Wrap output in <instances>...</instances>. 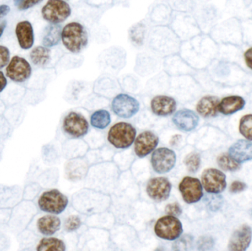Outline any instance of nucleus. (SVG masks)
Wrapping results in <instances>:
<instances>
[{
    "label": "nucleus",
    "instance_id": "ea45409f",
    "mask_svg": "<svg viewBox=\"0 0 252 251\" xmlns=\"http://www.w3.org/2000/svg\"><path fill=\"white\" fill-rule=\"evenodd\" d=\"M5 27H6V22H5V21H4L3 23H2V24L0 25V38H1L2 34H3Z\"/></svg>",
    "mask_w": 252,
    "mask_h": 251
},
{
    "label": "nucleus",
    "instance_id": "f03ea898",
    "mask_svg": "<svg viewBox=\"0 0 252 251\" xmlns=\"http://www.w3.org/2000/svg\"><path fill=\"white\" fill-rule=\"evenodd\" d=\"M136 130L132 124L120 122L112 125L108 133L109 143L117 149H127L134 142Z\"/></svg>",
    "mask_w": 252,
    "mask_h": 251
},
{
    "label": "nucleus",
    "instance_id": "a878e982",
    "mask_svg": "<svg viewBox=\"0 0 252 251\" xmlns=\"http://www.w3.org/2000/svg\"><path fill=\"white\" fill-rule=\"evenodd\" d=\"M145 27L142 23L134 25L129 31L131 41L136 47H140L145 41Z\"/></svg>",
    "mask_w": 252,
    "mask_h": 251
},
{
    "label": "nucleus",
    "instance_id": "4be33fe9",
    "mask_svg": "<svg viewBox=\"0 0 252 251\" xmlns=\"http://www.w3.org/2000/svg\"><path fill=\"white\" fill-rule=\"evenodd\" d=\"M35 249L37 251H65L66 245L58 238L45 236L38 242Z\"/></svg>",
    "mask_w": 252,
    "mask_h": 251
},
{
    "label": "nucleus",
    "instance_id": "c756f323",
    "mask_svg": "<svg viewBox=\"0 0 252 251\" xmlns=\"http://www.w3.org/2000/svg\"><path fill=\"white\" fill-rule=\"evenodd\" d=\"M81 219L76 215H71L67 218L65 222V229L67 232H73L81 227Z\"/></svg>",
    "mask_w": 252,
    "mask_h": 251
},
{
    "label": "nucleus",
    "instance_id": "5701e85b",
    "mask_svg": "<svg viewBox=\"0 0 252 251\" xmlns=\"http://www.w3.org/2000/svg\"><path fill=\"white\" fill-rule=\"evenodd\" d=\"M62 29L59 25H50L46 28L43 37V44L46 48H52L59 44Z\"/></svg>",
    "mask_w": 252,
    "mask_h": 251
},
{
    "label": "nucleus",
    "instance_id": "473e14b6",
    "mask_svg": "<svg viewBox=\"0 0 252 251\" xmlns=\"http://www.w3.org/2000/svg\"><path fill=\"white\" fill-rule=\"evenodd\" d=\"M198 245H199V250L211 249L214 246V241H213V238L203 236L199 239Z\"/></svg>",
    "mask_w": 252,
    "mask_h": 251
},
{
    "label": "nucleus",
    "instance_id": "20e7f679",
    "mask_svg": "<svg viewBox=\"0 0 252 251\" xmlns=\"http://www.w3.org/2000/svg\"><path fill=\"white\" fill-rule=\"evenodd\" d=\"M154 233L164 240L175 241L183 233V225L177 217L168 215L162 217L154 225Z\"/></svg>",
    "mask_w": 252,
    "mask_h": 251
},
{
    "label": "nucleus",
    "instance_id": "2f4dec72",
    "mask_svg": "<svg viewBox=\"0 0 252 251\" xmlns=\"http://www.w3.org/2000/svg\"><path fill=\"white\" fill-rule=\"evenodd\" d=\"M10 62V51L6 47L0 46V69Z\"/></svg>",
    "mask_w": 252,
    "mask_h": 251
},
{
    "label": "nucleus",
    "instance_id": "58836bf2",
    "mask_svg": "<svg viewBox=\"0 0 252 251\" xmlns=\"http://www.w3.org/2000/svg\"><path fill=\"white\" fill-rule=\"evenodd\" d=\"M182 136L181 135H175L172 137V139H170V144L171 146H176L178 144L180 143L181 140H182Z\"/></svg>",
    "mask_w": 252,
    "mask_h": 251
},
{
    "label": "nucleus",
    "instance_id": "4468645a",
    "mask_svg": "<svg viewBox=\"0 0 252 251\" xmlns=\"http://www.w3.org/2000/svg\"><path fill=\"white\" fill-rule=\"evenodd\" d=\"M177 103L176 100L166 95H158L154 97L151 102L152 112L158 117L170 116L176 111Z\"/></svg>",
    "mask_w": 252,
    "mask_h": 251
},
{
    "label": "nucleus",
    "instance_id": "72a5a7b5",
    "mask_svg": "<svg viewBox=\"0 0 252 251\" xmlns=\"http://www.w3.org/2000/svg\"><path fill=\"white\" fill-rule=\"evenodd\" d=\"M42 0H23L18 5V9L21 11L29 9L41 2Z\"/></svg>",
    "mask_w": 252,
    "mask_h": 251
},
{
    "label": "nucleus",
    "instance_id": "6ab92c4d",
    "mask_svg": "<svg viewBox=\"0 0 252 251\" xmlns=\"http://www.w3.org/2000/svg\"><path fill=\"white\" fill-rule=\"evenodd\" d=\"M229 154L239 163L252 160V144L248 141L240 140L232 145Z\"/></svg>",
    "mask_w": 252,
    "mask_h": 251
},
{
    "label": "nucleus",
    "instance_id": "dca6fc26",
    "mask_svg": "<svg viewBox=\"0 0 252 251\" xmlns=\"http://www.w3.org/2000/svg\"><path fill=\"white\" fill-rule=\"evenodd\" d=\"M252 232L249 225H243L235 232L229 241V249L233 251H244L252 241Z\"/></svg>",
    "mask_w": 252,
    "mask_h": 251
},
{
    "label": "nucleus",
    "instance_id": "9b49d317",
    "mask_svg": "<svg viewBox=\"0 0 252 251\" xmlns=\"http://www.w3.org/2000/svg\"><path fill=\"white\" fill-rule=\"evenodd\" d=\"M171 189V183L165 177L151 178L146 186V192L149 198L157 202L167 201L170 197Z\"/></svg>",
    "mask_w": 252,
    "mask_h": 251
},
{
    "label": "nucleus",
    "instance_id": "4c0bfd02",
    "mask_svg": "<svg viewBox=\"0 0 252 251\" xmlns=\"http://www.w3.org/2000/svg\"><path fill=\"white\" fill-rule=\"evenodd\" d=\"M10 7L7 5H0V19L5 17V16L8 15V13L10 12Z\"/></svg>",
    "mask_w": 252,
    "mask_h": 251
},
{
    "label": "nucleus",
    "instance_id": "393cba45",
    "mask_svg": "<svg viewBox=\"0 0 252 251\" xmlns=\"http://www.w3.org/2000/svg\"><path fill=\"white\" fill-rule=\"evenodd\" d=\"M30 57L34 65L44 67L47 65L50 60V50L46 47L38 46L31 51Z\"/></svg>",
    "mask_w": 252,
    "mask_h": 251
},
{
    "label": "nucleus",
    "instance_id": "2eb2a0df",
    "mask_svg": "<svg viewBox=\"0 0 252 251\" xmlns=\"http://www.w3.org/2000/svg\"><path fill=\"white\" fill-rule=\"evenodd\" d=\"M199 121L197 114L189 109L177 111L173 117V122L176 128L185 132L193 131L199 125Z\"/></svg>",
    "mask_w": 252,
    "mask_h": 251
},
{
    "label": "nucleus",
    "instance_id": "a211bd4d",
    "mask_svg": "<svg viewBox=\"0 0 252 251\" xmlns=\"http://www.w3.org/2000/svg\"><path fill=\"white\" fill-rule=\"evenodd\" d=\"M61 221L55 215H47L38 218L36 222L37 229L41 235L50 236L60 230Z\"/></svg>",
    "mask_w": 252,
    "mask_h": 251
},
{
    "label": "nucleus",
    "instance_id": "a19ab883",
    "mask_svg": "<svg viewBox=\"0 0 252 251\" xmlns=\"http://www.w3.org/2000/svg\"><path fill=\"white\" fill-rule=\"evenodd\" d=\"M23 0H14V4L16 5H19V4L22 2Z\"/></svg>",
    "mask_w": 252,
    "mask_h": 251
},
{
    "label": "nucleus",
    "instance_id": "7c9ffc66",
    "mask_svg": "<svg viewBox=\"0 0 252 251\" xmlns=\"http://www.w3.org/2000/svg\"><path fill=\"white\" fill-rule=\"evenodd\" d=\"M165 213L171 216L179 217L182 214V209L178 202L169 203L165 206Z\"/></svg>",
    "mask_w": 252,
    "mask_h": 251
},
{
    "label": "nucleus",
    "instance_id": "412c9836",
    "mask_svg": "<svg viewBox=\"0 0 252 251\" xmlns=\"http://www.w3.org/2000/svg\"><path fill=\"white\" fill-rule=\"evenodd\" d=\"M243 98L239 96H230L223 98L218 105V111L225 115L233 114L243 109L245 106Z\"/></svg>",
    "mask_w": 252,
    "mask_h": 251
},
{
    "label": "nucleus",
    "instance_id": "e433bc0d",
    "mask_svg": "<svg viewBox=\"0 0 252 251\" xmlns=\"http://www.w3.org/2000/svg\"><path fill=\"white\" fill-rule=\"evenodd\" d=\"M7 84H8L7 78H5L3 72L0 71V93L5 89V87L7 86Z\"/></svg>",
    "mask_w": 252,
    "mask_h": 251
},
{
    "label": "nucleus",
    "instance_id": "0eeeda50",
    "mask_svg": "<svg viewBox=\"0 0 252 251\" xmlns=\"http://www.w3.org/2000/svg\"><path fill=\"white\" fill-rule=\"evenodd\" d=\"M112 109L119 117L130 119L139 111V102L127 94H119L112 100Z\"/></svg>",
    "mask_w": 252,
    "mask_h": 251
},
{
    "label": "nucleus",
    "instance_id": "ddd939ff",
    "mask_svg": "<svg viewBox=\"0 0 252 251\" xmlns=\"http://www.w3.org/2000/svg\"><path fill=\"white\" fill-rule=\"evenodd\" d=\"M159 142V137L154 133L149 131H144L135 139V154L139 158H145L154 151Z\"/></svg>",
    "mask_w": 252,
    "mask_h": 251
},
{
    "label": "nucleus",
    "instance_id": "c9c22d12",
    "mask_svg": "<svg viewBox=\"0 0 252 251\" xmlns=\"http://www.w3.org/2000/svg\"><path fill=\"white\" fill-rule=\"evenodd\" d=\"M245 60L248 67L252 70V48L245 52Z\"/></svg>",
    "mask_w": 252,
    "mask_h": 251
},
{
    "label": "nucleus",
    "instance_id": "bb28decb",
    "mask_svg": "<svg viewBox=\"0 0 252 251\" xmlns=\"http://www.w3.org/2000/svg\"><path fill=\"white\" fill-rule=\"evenodd\" d=\"M218 163L219 167L223 170L229 171V172L238 170L240 168L239 162L235 161L231 155L229 156L226 154L218 157Z\"/></svg>",
    "mask_w": 252,
    "mask_h": 251
},
{
    "label": "nucleus",
    "instance_id": "aec40b11",
    "mask_svg": "<svg viewBox=\"0 0 252 251\" xmlns=\"http://www.w3.org/2000/svg\"><path fill=\"white\" fill-rule=\"evenodd\" d=\"M218 105L219 100L216 97H203L198 102L196 110L203 117H213L217 115Z\"/></svg>",
    "mask_w": 252,
    "mask_h": 251
},
{
    "label": "nucleus",
    "instance_id": "423d86ee",
    "mask_svg": "<svg viewBox=\"0 0 252 251\" xmlns=\"http://www.w3.org/2000/svg\"><path fill=\"white\" fill-rule=\"evenodd\" d=\"M151 162L156 173H168L176 166V152L168 148H158L152 153Z\"/></svg>",
    "mask_w": 252,
    "mask_h": 251
},
{
    "label": "nucleus",
    "instance_id": "6e6552de",
    "mask_svg": "<svg viewBox=\"0 0 252 251\" xmlns=\"http://www.w3.org/2000/svg\"><path fill=\"white\" fill-rule=\"evenodd\" d=\"M63 130L72 138H81L88 134L89 122L79 113L72 111L65 117L63 121Z\"/></svg>",
    "mask_w": 252,
    "mask_h": 251
},
{
    "label": "nucleus",
    "instance_id": "b1692460",
    "mask_svg": "<svg viewBox=\"0 0 252 251\" xmlns=\"http://www.w3.org/2000/svg\"><path fill=\"white\" fill-rule=\"evenodd\" d=\"M111 121L110 113L106 110H98L90 117L91 125L97 129H106L110 125Z\"/></svg>",
    "mask_w": 252,
    "mask_h": 251
},
{
    "label": "nucleus",
    "instance_id": "7ed1b4c3",
    "mask_svg": "<svg viewBox=\"0 0 252 251\" xmlns=\"http://www.w3.org/2000/svg\"><path fill=\"white\" fill-rule=\"evenodd\" d=\"M69 200L67 197L55 189L42 192L38 200V206L40 210L55 215L65 212Z\"/></svg>",
    "mask_w": 252,
    "mask_h": 251
},
{
    "label": "nucleus",
    "instance_id": "9d476101",
    "mask_svg": "<svg viewBox=\"0 0 252 251\" xmlns=\"http://www.w3.org/2000/svg\"><path fill=\"white\" fill-rule=\"evenodd\" d=\"M31 74V64L22 57H13L6 68L7 77L16 83L25 82L29 79Z\"/></svg>",
    "mask_w": 252,
    "mask_h": 251
},
{
    "label": "nucleus",
    "instance_id": "f3484780",
    "mask_svg": "<svg viewBox=\"0 0 252 251\" xmlns=\"http://www.w3.org/2000/svg\"><path fill=\"white\" fill-rule=\"evenodd\" d=\"M16 35L20 48L23 50H29L34 43V33L31 23L28 21L18 22L16 27Z\"/></svg>",
    "mask_w": 252,
    "mask_h": 251
},
{
    "label": "nucleus",
    "instance_id": "f704fd0d",
    "mask_svg": "<svg viewBox=\"0 0 252 251\" xmlns=\"http://www.w3.org/2000/svg\"><path fill=\"white\" fill-rule=\"evenodd\" d=\"M247 188L246 184L240 182V181H235L230 186V191L233 193H237V192H243Z\"/></svg>",
    "mask_w": 252,
    "mask_h": 251
},
{
    "label": "nucleus",
    "instance_id": "f257e3e1",
    "mask_svg": "<svg viewBox=\"0 0 252 251\" xmlns=\"http://www.w3.org/2000/svg\"><path fill=\"white\" fill-rule=\"evenodd\" d=\"M61 41L67 50L72 53H79L87 46L89 35L86 28L78 22L65 25L61 32Z\"/></svg>",
    "mask_w": 252,
    "mask_h": 251
},
{
    "label": "nucleus",
    "instance_id": "39448f33",
    "mask_svg": "<svg viewBox=\"0 0 252 251\" xmlns=\"http://www.w3.org/2000/svg\"><path fill=\"white\" fill-rule=\"evenodd\" d=\"M72 14V9L65 0H48L41 10L44 19L52 25L66 21Z\"/></svg>",
    "mask_w": 252,
    "mask_h": 251
},
{
    "label": "nucleus",
    "instance_id": "1a4fd4ad",
    "mask_svg": "<svg viewBox=\"0 0 252 251\" xmlns=\"http://www.w3.org/2000/svg\"><path fill=\"white\" fill-rule=\"evenodd\" d=\"M179 189L184 201L188 204L196 203L203 196L202 183L193 177H185L179 184Z\"/></svg>",
    "mask_w": 252,
    "mask_h": 251
},
{
    "label": "nucleus",
    "instance_id": "c85d7f7f",
    "mask_svg": "<svg viewBox=\"0 0 252 251\" xmlns=\"http://www.w3.org/2000/svg\"><path fill=\"white\" fill-rule=\"evenodd\" d=\"M240 132L246 139L252 141V114H248L240 119Z\"/></svg>",
    "mask_w": 252,
    "mask_h": 251
},
{
    "label": "nucleus",
    "instance_id": "cd10ccee",
    "mask_svg": "<svg viewBox=\"0 0 252 251\" xmlns=\"http://www.w3.org/2000/svg\"><path fill=\"white\" fill-rule=\"evenodd\" d=\"M201 156L198 152H193L188 154L184 160L186 169L191 173H195L201 166Z\"/></svg>",
    "mask_w": 252,
    "mask_h": 251
},
{
    "label": "nucleus",
    "instance_id": "f8f14e48",
    "mask_svg": "<svg viewBox=\"0 0 252 251\" xmlns=\"http://www.w3.org/2000/svg\"><path fill=\"white\" fill-rule=\"evenodd\" d=\"M202 185L208 193L218 194L226 187V176L216 169H207L202 175Z\"/></svg>",
    "mask_w": 252,
    "mask_h": 251
}]
</instances>
